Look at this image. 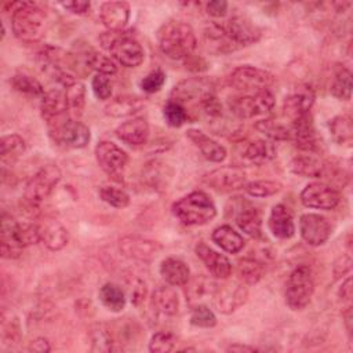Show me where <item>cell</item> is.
<instances>
[{
    "mask_svg": "<svg viewBox=\"0 0 353 353\" xmlns=\"http://www.w3.org/2000/svg\"><path fill=\"white\" fill-rule=\"evenodd\" d=\"M145 102L135 95H117L106 106L105 113L110 117H127L138 113Z\"/></svg>",
    "mask_w": 353,
    "mask_h": 353,
    "instance_id": "obj_31",
    "label": "cell"
},
{
    "mask_svg": "<svg viewBox=\"0 0 353 353\" xmlns=\"http://www.w3.org/2000/svg\"><path fill=\"white\" fill-rule=\"evenodd\" d=\"M248 299V290L244 283H230L218 287L214 302L221 313L229 314L241 307Z\"/></svg>",
    "mask_w": 353,
    "mask_h": 353,
    "instance_id": "obj_17",
    "label": "cell"
},
{
    "mask_svg": "<svg viewBox=\"0 0 353 353\" xmlns=\"http://www.w3.org/2000/svg\"><path fill=\"white\" fill-rule=\"evenodd\" d=\"M352 294H353V291H352V277H347V279L342 283V285L339 287L338 295H339V298H341L342 301L350 302Z\"/></svg>",
    "mask_w": 353,
    "mask_h": 353,
    "instance_id": "obj_61",
    "label": "cell"
},
{
    "mask_svg": "<svg viewBox=\"0 0 353 353\" xmlns=\"http://www.w3.org/2000/svg\"><path fill=\"white\" fill-rule=\"evenodd\" d=\"M114 134L120 141L130 146H141L149 139V124L143 117H132L121 123Z\"/></svg>",
    "mask_w": 353,
    "mask_h": 353,
    "instance_id": "obj_23",
    "label": "cell"
},
{
    "mask_svg": "<svg viewBox=\"0 0 353 353\" xmlns=\"http://www.w3.org/2000/svg\"><path fill=\"white\" fill-rule=\"evenodd\" d=\"M50 131L55 142L73 149L87 146L91 138L90 128L81 121L73 119H65L63 121L51 125Z\"/></svg>",
    "mask_w": 353,
    "mask_h": 353,
    "instance_id": "obj_11",
    "label": "cell"
},
{
    "mask_svg": "<svg viewBox=\"0 0 353 353\" xmlns=\"http://www.w3.org/2000/svg\"><path fill=\"white\" fill-rule=\"evenodd\" d=\"M11 85L17 91H19L22 94L33 95V97H39V95L43 97L46 94L41 83L37 79H34V77H32L29 74H23V73H18V74L12 76Z\"/></svg>",
    "mask_w": 353,
    "mask_h": 353,
    "instance_id": "obj_46",
    "label": "cell"
},
{
    "mask_svg": "<svg viewBox=\"0 0 353 353\" xmlns=\"http://www.w3.org/2000/svg\"><path fill=\"white\" fill-rule=\"evenodd\" d=\"M236 223L245 234L258 239L262 236V216L251 205H247L244 208H240V211L236 215Z\"/></svg>",
    "mask_w": 353,
    "mask_h": 353,
    "instance_id": "obj_34",
    "label": "cell"
},
{
    "mask_svg": "<svg viewBox=\"0 0 353 353\" xmlns=\"http://www.w3.org/2000/svg\"><path fill=\"white\" fill-rule=\"evenodd\" d=\"M160 274L163 279L174 287L185 285L190 279V270L188 265L179 258H165L160 265Z\"/></svg>",
    "mask_w": 353,
    "mask_h": 353,
    "instance_id": "obj_29",
    "label": "cell"
},
{
    "mask_svg": "<svg viewBox=\"0 0 353 353\" xmlns=\"http://www.w3.org/2000/svg\"><path fill=\"white\" fill-rule=\"evenodd\" d=\"M164 83L165 73L161 69H154L141 80V88L148 94H154L163 88Z\"/></svg>",
    "mask_w": 353,
    "mask_h": 353,
    "instance_id": "obj_53",
    "label": "cell"
},
{
    "mask_svg": "<svg viewBox=\"0 0 353 353\" xmlns=\"http://www.w3.org/2000/svg\"><path fill=\"white\" fill-rule=\"evenodd\" d=\"M176 345V336L170 331L156 332L149 342V350L153 353H167L174 350Z\"/></svg>",
    "mask_w": 353,
    "mask_h": 353,
    "instance_id": "obj_52",
    "label": "cell"
},
{
    "mask_svg": "<svg viewBox=\"0 0 353 353\" xmlns=\"http://www.w3.org/2000/svg\"><path fill=\"white\" fill-rule=\"evenodd\" d=\"M290 171L306 178H324L327 164L312 154L296 156L290 161Z\"/></svg>",
    "mask_w": 353,
    "mask_h": 353,
    "instance_id": "obj_30",
    "label": "cell"
},
{
    "mask_svg": "<svg viewBox=\"0 0 353 353\" xmlns=\"http://www.w3.org/2000/svg\"><path fill=\"white\" fill-rule=\"evenodd\" d=\"M290 131L291 138H294L296 148L309 153H314L319 150V138L310 113H306L292 120V127Z\"/></svg>",
    "mask_w": 353,
    "mask_h": 353,
    "instance_id": "obj_20",
    "label": "cell"
},
{
    "mask_svg": "<svg viewBox=\"0 0 353 353\" xmlns=\"http://www.w3.org/2000/svg\"><path fill=\"white\" fill-rule=\"evenodd\" d=\"M99 197L114 208H125L130 204V194L114 186H102L99 189Z\"/></svg>",
    "mask_w": 353,
    "mask_h": 353,
    "instance_id": "obj_49",
    "label": "cell"
},
{
    "mask_svg": "<svg viewBox=\"0 0 353 353\" xmlns=\"http://www.w3.org/2000/svg\"><path fill=\"white\" fill-rule=\"evenodd\" d=\"M99 18L109 32H121L130 19V4L125 1H105L101 4Z\"/></svg>",
    "mask_w": 353,
    "mask_h": 353,
    "instance_id": "obj_21",
    "label": "cell"
},
{
    "mask_svg": "<svg viewBox=\"0 0 353 353\" xmlns=\"http://www.w3.org/2000/svg\"><path fill=\"white\" fill-rule=\"evenodd\" d=\"M212 94H215L214 81L210 77L196 76L176 83L171 91V99L179 103L197 102L200 105Z\"/></svg>",
    "mask_w": 353,
    "mask_h": 353,
    "instance_id": "obj_8",
    "label": "cell"
},
{
    "mask_svg": "<svg viewBox=\"0 0 353 353\" xmlns=\"http://www.w3.org/2000/svg\"><path fill=\"white\" fill-rule=\"evenodd\" d=\"M201 109L204 110V113L208 116V117H212V119H216L219 116H222V105L219 102V99L216 98L215 94L207 97L201 103H200Z\"/></svg>",
    "mask_w": 353,
    "mask_h": 353,
    "instance_id": "obj_57",
    "label": "cell"
},
{
    "mask_svg": "<svg viewBox=\"0 0 353 353\" xmlns=\"http://www.w3.org/2000/svg\"><path fill=\"white\" fill-rule=\"evenodd\" d=\"M228 1L225 0H212L210 3H207V14L214 17V18H222L226 15L228 12Z\"/></svg>",
    "mask_w": 353,
    "mask_h": 353,
    "instance_id": "obj_59",
    "label": "cell"
},
{
    "mask_svg": "<svg viewBox=\"0 0 353 353\" xmlns=\"http://www.w3.org/2000/svg\"><path fill=\"white\" fill-rule=\"evenodd\" d=\"M15 237L19 241V244L25 248L28 245L36 244L40 241V233H39V225L28 221L17 222L15 226Z\"/></svg>",
    "mask_w": 353,
    "mask_h": 353,
    "instance_id": "obj_48",
    "label": "cell"
},
{
    "mask_svg": "<svg viewBox=\"0 0 353 353\" xmlns=\"http://www.w3.org/2000/svg\"><path fill=\"white\" fill-rule=\"evenodd\" d=\"M163 116H164L167 124L171 127H181L188 120V113H186L183 105L179 102H175L172 99H170L165 103V106L163 109Z\"/></svg>",
    "mask_w": 353,
    "mask_h": 353,
    "instance_id": "obj_50",
    "label": "cell"
},
{
    "mask_svg": "<svg viewBox=\"0 0 353 353\" xmlns=\"http://www.w3.org/2000/svg\"><path fill=\"white\" fill-rule=\"evenodd\" d=\"M211 239L218 247L229 254L240 252L245 244L243 236L229 225H222L214 229Z\"/></svg>",
    "mask_w": 353,
    "mask_h": 353,
    "instance_id": "obj_33",
    "label": "cell"
},
{
    "mask_svg": "<svg viewBox=\"0 0 353 353\" xmlns=\"http://www.w3.org/2000/svg\"><path fill=\"white\" fill-rule=\"evenodd\" d=\"M244 190L252 197H269L281 190V183L276 181H251L244 185Z\"/></svg>",
    "mask_w": 353,
    "mask_h": 353,
    "instance_id": "obj_47",
    "label": "cell"
},
{
    "mask_svg": "<svg viewBox=\"0 0 353 353\" xmlns=\"http://www.w3.org/2000/svg\"><path fill=\"white\" fill-rule=\"evenodd\" d=\"M255 128L272 141H287L291 138L290 128H287L285 125H283L272 119H265V120L256 121Z\"/></svg>",
    "mask_w": 353,
    "mask_h": 353,
    "instance_id": "obj_45",
    "label": "cell"
},
{
    "mask_svg": "<svg viewBox=\"0 0 353 353\" xmlns=\"http://www.w3.org/2000/svg\"><path fill=\"white\" fill-rule=\"evenodd\" d=\"M1 338L4 343H15L19 341V325L17 320H7L6 316L3 314V321H1Z\"/></svg>",
    "mask_w": 353,
    "mask_h": 353,
    "instance_id": "obj_56",
    "label": "cell"
},
{
    "mask_svg": "<svg viewBox=\"0 0 353 353\" xmlns=\"http://www.w3.org/2000/svg\"><path fill=\"white\" fill-rule=\"evenodd\" d=\"M331 94L342 101H349L352 97V72L347 68H338L330 88Z\"/></svg>",
    "mask_w": 353,
    "mask_h": 353,
    "instance_id": "obj_41",
    "label": "cell"
},
{
    "mask_svg": "<svg viewBox=\"0 0 353 353\" xmlns=\"http://www.w3.org/2000/svg\"><path fill=\"white\" fill-rule=\"evenodd\" d=\"M299 232L303 241L312 247L323 245L331 236L328 219L320 214L307 212L299 218Z\"/></svg>",
    "mask_w": 353,
    "mask_h": 353,
    "instance_id": "obj_15",
    "label": "cell"
},
{
    "mask_svg": "<svg viewBox=\"0 0 353 353\" xmlns=\"http://www.w3.org/2000/svg\"><path fill=\"white\" fill-rule=\"evenodd\" d=\"M239 279L248 285L256 284L263 277V265L254 258H243L236 266Z\"/></svg>",
    "mask_w": 353,
    "mask_h": 353,
    "instance_id": "obj_38",
    "label": "cell"
},
{
    "mask_svg": "<svg viewBox=\"0 0 353 353\" xmlns=\"http://www.w3.org/2000/svg\"><path fill=\"white\" fill-rule=\"evenodd\" d=\"M157 39L161 52L175 61L190 57L197 46L194 30L189 23L182 21L165 22L159 29Z\"/></svg>",
    "mask_w": 353,
    "mask_h": 353,
    "instance_id": "obj_2",
    "label": "cell"
},
{
    "mask_svg": "<svg viewBox=\"0 0 353 353\" xmlns=\"http://www.w3.org/2000/svg\"><path fill=\"white\" fill-rule=\"evenodd\" d=\"M269 229L274 237L285 240L295 234V223L292 214L284 204H276L269 216Z\"/></svg>",
    "mask_w": 353,
    "mask_h": 353,
    "instance_id": "obj_26",
    "label": "cell"
},
{
    "mask_svg": "<svg viewBox=\"0 0 353 353\" xmlns=\"http://www.w3.org/2000/svg\"><path fill=\"white\" fill-rule=\"evenodd\" d=\"M50 342L46 339V338H36L34 341L30 342L29 345V350H33V352H50Z\"/></svg>",
    "mask_w": 353,
    "mask_h": 353,
    "instance_id": "obj_62",
    "label": "cell"
},
{
    "mask_svg": "<svg viewBox=\"0 0 353 353\" xmlns=\"http://www.w3.org/2000/svg\"><path fill=\"white\" fill-rule=\"evenodd\" d=\"M194 251H196V255L201 259V262L205 265V268L210 270V273L215 279L225 280L230 276L232 263L225 255L216 252L215 250L208 247L205 243H199Z\"/></svg>",
    "mask_w": 353,
    "mask_h": 353,
    "instance_id": "obj_22",
    "label": "cell"
},
{
    "mask_svg": "<svg viewBox=\"0 0 353 353\" xmlns=\"http://www.w3.org/2000/svg\"><path fill=\"white\" fill-rule=\"evenodd\" d=\"M228 105L236 117L245 120L270 112L274 106V97L269 90H261L251 95L233 97Z\"/></svg>",
    "mask_w": 353,
    "mask_h": 353,
    "instance_id": "obj_7",
    "label": "cell"
},
{
    "mask_svg": "<svg viewBox=\"0 0 353 353\" xmlns=\"http://www.w3.org/2000/svg\"><path fill=\"white\" fill-rule=\"evenodd\" d=\"M85 65H87V68L95 70L97 73L106 74V76L114 74L117 72L116 62L112 58H109L108 55L98 52V51H91L87 54Z\"/></svg>",
    "mask_w": 353,
    "mask_h": 353,
    "instance_id": "obj_43",
    "label": "cell"
},
{
    "mask_svg": "<svg viewBox=\"0 0 353 353\" xmlns=\"http://www.w3.org/2000/svg\"><path fill=\"white\" fill-rule=\"evenodd\" d=\"M99 299L108 310L114 313L121 312L127 302L125 292L121 290V287L113 283H105L99 288Z\"/></svg>",
    "mask_w": 353,
    "mask_h": 353,
    "instance_id": "obj_36",
    "label": "cell"
},
{
    "mask_svg": "<svg viewBox=\"0 0 353 353\" xmlns=\"http://www.w3.org/2000/svg\"><path fill=\"white\" fill-rule=\"evenodd\" d=\"M352 270V256L350 254H345L342 256H339L334 265H332V273L335 279H339L345 274H347Z\"/></svg>",
    "mask_w": 353,
    "mask_h": 353,
    "instance_id": "obj_58",
    "label": "cell"
},
{
    "mask_svg": "<svg viewBox=\"0 0 353 353\" xmlns=\"http://www.w3.org/2000/svg\"><path fill=\"white\" fill-rule=\"evenodd\" d=\"M95 159L98 165L109 176H120L128 163V154L110 141H101L95 146Z\"/></svg>",
    "mask_w": 353,
    "mask_h": 353,
    "instance_id": "obj_12",
    "label": "cell"
},
{
    "mask_svg": "<svg viewBox=\"0 0 353 353\" xmlns=\"http://www.w3.org/2000/svg\"><path fill=\"white\" fill-rule=\"evenodd\" d=\"M185 285H186V301L189 303H197L203 299L214 298L218 290L216 283L203 274L189 279V281Z\"/></svg>",
    "mask_w": 353,
    "mask_h": 353,
    "instance_id": "obj_32",
    "label": "cell"
},
{
    "mask_svg": "<svg viewBox=\"0 0 353 353\" xmlns=\"http://www.w3.org/2000/svg\"><path fill=\"white\" fill-rule=\"evenodd\" d=\"M274 83L270 72L256 66H239L229 76V84L239 91H261L268 90Z\"/></svg>",
    "mask_w": 353,
    "mask_h": 353,
    "instance_id": "obj_9",
    "label": "cell"
},
{
    "mask_svg": "<svg viewBox=\"0 0 353 353\" xmlns=\"http://www.w3.org/2000/svg\"><path fill=\"white\" fill-rule=\"evenodd\" d=\"M221 26L236 48L254 44L261 39V29L245 17H233Z\"/></svg>",
    "mask_w": 353,
    "mask_h": 353,
    "instance_id": "obj_14",
    "label": "cell"
},
{
    "mask_svg": "<svg viewBox=\"0 0 353 353\" xmlns=\"http://www.w3.org/2000/svg\"><path fill=\"white\" fill-rule=\"evenodd\" d=\"M1 161L3 164H14L26 150V143L25 141L17 135V134H10V135H4L1 138Z\"/></svg>",
    "mask_w": 353,
    "mask_h": 353,
    "instance_id": "obj_37",
    "label": "cell"
},
{
    "mask_svg": "<svg viewBox=\"0 0 353 353\" xmlns=\"http://www.w3.org/2000/svg\"><path fill=\"white\" fill-rule=\"evenodd\" d=\"M91 343H92V350L98 352H112L116 350L114 345L116 341L112 335V332L105 327V325H95L91 328L90 332Z\"/></svg>",
    "mask_w": 353,
    "mask_h": 353,
    "instance_id": "obj_44",
    "label": "cell"
},
{
    "mask_svg": "<svg viewBox=\"0 0 353 353\" xmlns=\"http://www.w3.org/2000/svg\"><path fill=\"white\" fill-rule=\"evenodd\" d=\"M17 222L11 215L3 212L1 215V229H0V245L1 256L4 259H17L21 256L23 247L15 237Z\"/></svg>",
    "mask_w": 353,
    "mask_h": 353,
    "instance_id": "obj_25",
    "label": "cell"
},
{
    "mask_svg": "<svg viewBox=\"0 0 353 353\" xmlns=\"http://www.w3.org/2000/svg\"><path fill=\"white\" fill-rule=\"evenodd\" d=\"M330 131L334 141L339 145H350L353 138V125L349 116H336L330 120Z\"/></svg>",
    "mask_w": 353,
    "mask_h": 353,
    "instance_id": "obj_42",
    "label": "cell"
},
{
    "mask_svg": "<svg viewBox=\"0 0 353 353\" xmlns=\"http://www.w3.org/2000/svg\"><path fill=\"white\" fill-rule=\"evenodd\" d=\"M341 196L336 189L323 182L307 183L301 192V201L307 208L332 210L339 204Z\"/></svg>",
    "mask_w": 353,
    "mask_h": 353,
    "instance_id": "obj_13",
    "label": "cell"
},
{
    "mask_svg": "<svg viewBox=\"0 0 353 353\" xmlns=\"http://www.w3.org/2000/svg\"><path fill=\"white\" fill-rule=\"evenodd\" d=\"M65 95L69 113L73 116H80L85 106V85L81 81L74 80L65 87Z\"/></svg>",
    "mask_w": 353,
    "mask_h": 353,
    "instance_id": "obj_39",
    "label": "cell"
},
{
    "mask_svg": "<svg viewBox=\"0 0 353 353\" xmlns=\"http://www.w3.org/2000/svg\"><path fill=\"white\" fill-rule=\"evenodd\" d=\"M127 288H128V298H130L131 303L134 306H139L148 295L146 283L139 277H131L127 281Z\"/></svg>",
    "mask_w": 353,
    "mask_h": 353,
    "instance_id": "obj_54",
    "label": "cell"
},
{
    "mask_svg": "<svg viewBox=\"0 0 353 353\" xmlns=\"http://www.w3.org/2000/svg\"><path fill=\"white\" fill-rule=\"evenodd\" d=\"M61 6L73 12V14H85L88 10H90V3L88 1H65V3H61Z\"/></svg>",
    "mask_w": 353,
    "mask_h": 353,
    "instance_id": "obj_60",
    "label": "cell"
},
{
    "mask_svg": "<svg viewBox=\"0 0 353 353\" xmlns=\"http://www.w3.org/2000/svg\"><path fill=\"white\" fill-rule=\"evenodd\" d=\"M171 211L183 225H205L216 215V207L211 197L203 190H194L176 200Z\"/></svg>",
    "mask_w": 353,
    "mask_h": 353,
    "instance_id": "obj_3",
    "label": "cell"
},
{
    "mask_svg": "<svg viewBox=\"0 0 353 353\" xmlns=\"http://www.w3.org/2000/svg\"><path fill=\"white\" fill-rule=\"evenodd\" d=\"M258 349L254 347V346H247V345H230L228 347V352H256Z\"/></svg>",
    "mask_w": 353,
    "mask_h": 353,
    "instance_id": "obj_63",
    "label": "cell"
},
{
    "mask_svg": "<svg viewBox=\"0 0 353 353\" xmlns=\"http://www.w3.org/2000/svg\"><path fill=\"white\" fill-rule=\"evenodd\" d=\"M101 46L114 61L125 68H137L143 62L145 52L142 46L127 32H106L101 37Z\"/></svg>",
    "mask_w": 353,
    "mask_h": 353,
    "instance_id": "obj_4",
    "label": "cell"
},
{
    "mask_svg": "<svg viewBox=\"0 0 353 353\" xmlns=\"http://www.w3.org/2000/svg\"><path fill=\"white\" fill-rule=\"evenodd\" d=\"M352 317H353V316H352V307L347 306V307H346V312L343 313V319H345V327H346L349 335L352 334Z\"/></svg>",
    "mask_w": 353,
    "mask_h": 353,
    "instance_id": "obj_64",
    "label": "cell"
},
{
    "mask_svg": "<svg viewBox=\"0 0 353 353\" xmlns=\"http://www.w3.org/2000/svg\"><path fill=\"white\" fill-rule=\"evenodd\" d=\"M40 112H41V117L48 123L50 127L59 121H63L65 120L63 116L69 113L65 91L58 88L47 91L41 97Z\"/></svg>",
    "mask_w": 353,
    "mask_h": 353,
    "instance_id": "obj_19",
    "label": "cell"
},
{
    "mask_svg": "<svg viewBox=\"0 0 353 353\" xmlns=\"http://www.w3.org/2000/svg\"><path fill=\"white\" fill-rule=\"evenodd\" d=\"M203 182L216 192L229 193L244 188L247 183V174L241 167L223 165L207 172L203 176Z\"/></svg>",
    "mask_w": 353,
    "mask_h": 353,
    "instance_id": "obj_10",
    "label": "cell"
},
{
    "mask_svg": "<svg viewBox=\"0 0 353 353\" xmlns=\"http://www.w3.org/2000/svg\"><path fill=\"white\" fill-rule=\"evenodd\" d=\"M190 323L196 327L211 328L216 324V316L207 305L199 303V305L193 306V309L190 312Z\"/></svg>",
    "mask_w": 353,
    "mask_h": 353,
    "instance_id": "obj_51",
    "label": "cell"
},
{
    "mask_svg": "<svg viewBox=\"0 0 353 353\" xmlns=\"http://www.w3.org/2000/svg\"><path fill=\"white\" fill-rule=\"evenodd\" d=\"M91 87H92L94 95H95L98 99L105 101V99H109L110 95H112V81H110L109 76H106V74L97 73V74L92 77Z\"/></svg>",
    "mask_w": 353,
    "mask_h": 353,
    "instance_id": "obj_55",
    "label": "cell"
},
{
    "mask_svg": "<svg viewBox=\"0 0 353 353\" xmlns=\"http://www.w3.org/2000/svg\"><path fill=\"white\" fill-rule=\"evenodd\" d=\"M152 307L160 314L174 316L179 309V298L176 291L168 285H159L152 294Z\"/></svg>",
    "mask_w": 353,
    "mask_h": 353,
    "instance_id": "obj_28",
    "label": "cell"
},
{
    "mask_svg": "<svg viewBox=\"0 0 353 353\" xmlns=\"http://www.w3.org/2000/svg\"><path fill=\"white\" fill-rule=\"evenodd\" d=\"M204 37H205V43H207L208 48H211L216 52H229V51L236 50L233 43L225 34L221 23H212L211 26H208L205 29Z\"/></svg>",
    "mask_w": 353,
    "mask_h": 353,
    "instance_id": "obj_40",
    "label": "cell"
},
{
    "mask_svg": "<svg viewBox=\"0 0 353 353\" xmlns=\"http://www.w3.org/2000/svg\"><path fill=\"white\" fill-rule=\"evenodd\" d=\"M39 233H40V241L50 251H59L69 241L68 229L62 223L51 218L44 219L41 223H39Z\"/></svg>",
    "mask_w": 353,
    "mask_h": 353,
    "instance_id": "obj_24",
    "label": "cell"
},
{
    "mask_svg": "<svg viewBox=\"0 0 353 353\" xmlns=\"http://www.w3.org/2000/svg\"><path fill=\"white\" fill-rule=\"evenodd\" d=\"M186 137L200 149L201 154L214 163H221L226 159V149L216 141H214L211 137L204 134L200 130L190 128L186 131Z\"/></svg>",
    "mask_w": 353,
    "mask_h": 353,
    "instance_id": "obj_27",
    "label": "cell"
},
{
    "mask_svg": "<svg viewBox=\"0 0 353 353\" xmlns=\"http://www.w3.org/2000/svg\"><path fill=\"white\" fill-rule=\"evenodd\" d=\"M316 99L314 91L307 84L298 85L290 95L285 97L283 103V110L287 117L295 120L306 113H309Z\"/></svg>",
    "mask_w": 353,
    "mask_h": 353,
    "instance_id": "obj_18",
    "label": "cell"
},
{
    "mask_svg": "<svg viewBox=\"0 0 353 353\" xmlns=\"http://www.w3.org/2000/svg\"><path fill=\"white\" fill-rule=\"evenodd\" d=\"M276 154L274 146L265 139H255L248 142L244 150V157L252 164L261 165L270 161Z\"/></svg>",
    "mask_w": 353,
    "mask_h": 353,
    "instance_id": "obj_35",
    "label": "cell"
},
{
    "mask_svg": "<svg viewBox=\"0 0 353 353\" xmlns=\"http://www.w3.org/2000/svg\"><path fill=\"white\" fill-rule=\"evenodd\" d=\"M314 291V280L313 273L309 266H298L295 268L285 283L284 298L285 303L292 310L305 309L313 295Z\"/></svg>",
    "mask_w": 353,
    "mask_h": 353,
    "instance_id": "obj_5",
    "label": "cell"
},
{
    "mask_svg": "<svg viewBox=\"0 0 353 353\" xmlns=\"http://www.w3.org/2000/svg\"><path fill=\"white\" fill-rule=\"evenodd\" d=\"M119 250L127 258L137 261H152L160 254L163 245L159 241L130 234L119 240Z\"/></svg>",
    "mask_w": 353,
    "mask_h": 353,
    "instance_id": "obj_16",
    "label": "cell"
},
{
    "mask_svg": "<svg viewBox=\"0 0 353 353\" xmlns=\"http://www.w3.org/2000/svg\"><path fill=\"white\" fill-rule=\"evenodd\" d=\"M62 178L58 165L47 164L30 176L25 186V200L30 205H40L54 190Z\"/></svg>",
    "mask_w": 353,
    "mask_h": 353,
    "instance_id": "obj_6",
    "label": "cell"
},
{
    "mask_svg": "<svg viewBox=\"0 0 353 353\" xmlns=\"http://www.w3.org/2000/svg\"><path fill=\"white\" fill-rule=\"evenodd\" d=\"M11 29L17 39L25 43L39 41L47 30V14L32 1L11 3Z\"/></svg>",
    "mask_w": 353,
    "mask_h": 353,
    "instance_id": "obj_1",
    "label": "cell"
}]
</instances>
